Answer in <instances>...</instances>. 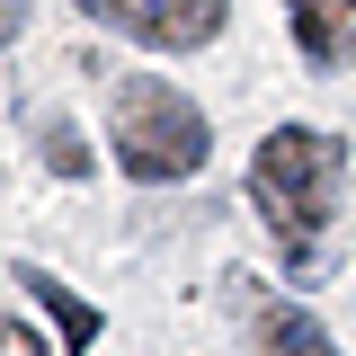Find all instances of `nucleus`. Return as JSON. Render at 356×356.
I'll return each mask as SVG.
<instances>
[{"label":"nucleus","mask_w":356,"mask_h":356,"mask_svg":"<svg viewBox=\"0 0 356 356\" xmlns=\"http://www.w3.org/2000/svg\"><path fill=\"white\" fill-rule=\"evenodd\" d=\"M339 187H348V143L321 125H276L250 161V205L267 214V232L285 241V267L321 259V232L339 214Z\"/></svg>","instance_id":"obj_1"},{"label":"nucleus","mask_w":356,"mask_h":356,"mask_svg":"<svg viewBox=\"0 0 356 356\" xmlns=\"http://www.w3.org/2000/svg\"><path fill=\"white\" fill-rule=\"evenodd\" d=\"M107 116H116V170L143 178V187H161V178H196V170H205V152H214L205 116H196L170 81H116Z\"/></svg>","instance_id":"obj_2"},{"label":"nucleus","mask_w":356,"mask_h":356,"mask_svg":"<svg viewBox=\"0 0 356 356\" xmlns=\"http://www.w3.org/2000/svg\"><path fill=\"white\" fill-rule=\"evenodd\" d=\"M72 9H89L98 27H116L134 44H161V54H187L222 27V0H72Z\"/></svg>","instance_id":"obj_3"},{"label":"nucleus","mask_w":356,"mask_h":356,"mask_svg":"<svg viewBox=\"0 0 356 356\" xmlns=\"http://www.w3.org/2000/svg\"><path fill=\"white\" fill-rule=\"evenodd\" d=\"M285 18H294L303 63H321V72L356 54V0H285Z\"/></svg>","instance_id":"obj_4"},{"label":"nucleus","mask_w":356,"mask_h":356,"mask_svg":"<svg viewBox=\"0 0 356 356\" xmlns=\"http://www.w3.org/2000/svg\"><path fill=\"white\" fill-rule=\"evenodd\" d=\"M250 330H259V356H339V348H330V330H321L312 312H294V303H259V312H250Z\"/></svg>","instance_id":"obj_5"},{"label":"nucleus","mask_w":356,"mask_h":356,"mask_svg":"<svg viewBox=\"0 0 356 356\" xmlns=\"http://www.w3.org/2000/svg\"><path fill=\"white\" fill-rule=\"evenodd\" d=\"M18 285H27V294H36L44 312H54V330H63V339H72V348H89V339H98V312H89L81 294H72V285H54V276H44V267H18Z\"/></svg>","instance_id":"obj_6"},{"label":"nucleus","mask_w":356,"mask_h":356,"mask_svg":"<svg viewBox=\"0 0 356 356\" xmlns=\"http://www.w3.org/2000/svg\"><path fill=\"white\" fill-rule=\"evenodd\" d=\"M44 170H63V178H81V170H89V152H81V134L63 125V116H54V125H44Z\"/></svg>","instance_id":"obj_7"},{"label":"nucleus","mask_w":356,"mask_h":356,"mask_svg":"<svg viewBox=\"0 0 356 356\" xmlns=\"http://www.w3.org/2000/svg\"><path fill=\"white\" fill-rule=\"evenodd\" d=\"M9 356H44V348H36V330H27V321L9 330Z\"/></svg>","instance_id":"obj_8"}]
</instances>
